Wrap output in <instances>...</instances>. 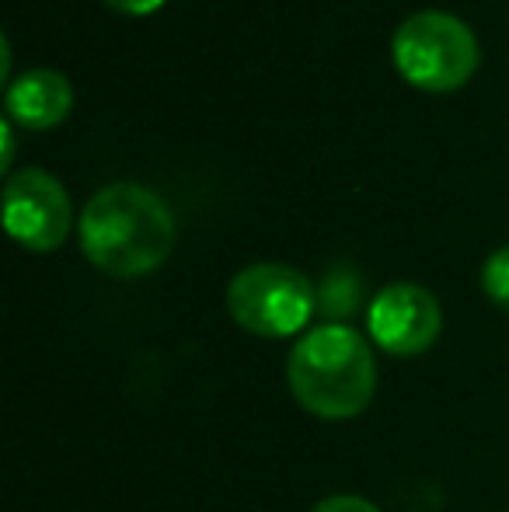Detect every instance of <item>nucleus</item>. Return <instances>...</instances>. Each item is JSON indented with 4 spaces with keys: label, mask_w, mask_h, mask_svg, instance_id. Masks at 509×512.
Wrapping results in <instances>:
<instances>
[{
    "label": "nucleus",
    "mask_w": 509,
    "mask_h": 512,
    "mask_svg": "<svg viewBox=\"0 0 509 512\" xmlns=\"http://www.w3.org/2000/svg\"><path fill=\"white\" fill-rule=\"evenodd\" d=\"M81 251L116 279L150 276L175 248V216L154 189L116 182L88 199L77 223Z\"/></svg>",
    "instance_id": "nucleus-1"
},
{
    "label": "nucleus",
    "mask_w": 509,
    "mask_h": 512,
    "mask_svg": "<svg viewBox=\"0 0 509 512\" xmlns=\"http://www.w3.org/2000/svg\"><path fill=\"white\" fill-rule=\"evenodd\" d=\"M286 380L297 405L318 418H356L374 401L377 363L370 342L349 324H321L293 345Z\"/></svg>",
    "instance_id": "nucleus-2"
},
{
    "label": "nucleus",
    "mask_w": 509,
    "mask_h": 512,
    "mask_svg": "<svg viewBox=\"0 0 509 512\" xmlns=\"http://www.w3.org/2000/svg\"><path fill=\"white\" fill-rule=\"evenodd\" d=\"M398 74L429 95H450L478 74L482 49L468 25L447 11H415L391 39Z\"/></svg>",
    "instance_id": "nucleus-3"
},
{
    "label": "nucleus",
    "mask_w": 509,
    "mask_h": 512,
    "mask_svg": "<svg viewBox=\"0 0 509 512\" xmlns=\"http://www.w3.org/2000/svg\"><path fill=\"white\" fill-rule=\"evenodd\" d=\"M318 297L311 279L283 262H258L241 269L227 286V310L258 338H286L307 328Z\"/></svg>",
    "instance_id": "nucleus-4"
},
{
    "label": "nucleus",
    "mask_w": 509,
    "mask_h": 512,
    "mask_svg": "<svg viewBox=\"0 0 509 512\" xmlns=\"http://www.w3.org/2000/svg\"><path fill=\"white\" fill-rule=\"evenodd\" d=\"M74 206L60 178L42 168H25L4 185V227L21 248L56 251L70 234Z\"/></svg>",
    "instance_id": "nucleus-5"
},
{
    "label": "nucleus",
    "mask_w": 509,
    "mask_h": 512,
    "mask_svg": "<svg viewBox=\"0 0 509 512\" xmlns=\"http://www.w3.org/2000/svg\"><path fill=\"white\" fill-rule=\"evenodd\" d=\"M367 328L370 338L391 356H419L440 338V300L419 283H391L370 300Z\"/></svg>",
    "instance_id": "nucleus-6"
},
{
    "label": "nucleus",
    "mask_w": 509,
    "mask_h": 512,
    "mask_svg": "<svg viewBox=\"0 0 509 512\" xmlns=\"http://www.w3.org/2000/svg\"><path fill=\"white\" fill-rule=\"evenodd\" d=\"M70 108H74V88L60 70H28L18 81L7 84L4 115L28 133L60 126Z\"/></svg>",
    "instance_id": "nucleus-7"
},
{
    "label": "nucleus",
    "mask_w": 509,
    "mask_h": 512,
    "mask_svg": "<svg viewBox=\"0 0 509 512\" xmlns=\"http://www.w3.org/2000/svg\"><path fill=\"white\" fill-rule=\"evenodd\" d=\"M482 290L496 307L509 310V248H499L496 255H489L482 269Z\"/></svg>",
    "instance_id": "nucleus-8"
},
{
    "label": "nucleus",
    "mask_w": 509,
    "mask_h": 512,
    "mask_svg": "<svg viewBox=\"0 0 509 512\" xmlns=\"http://www.w3.org/2000/svg\"><path fill=\"white\" fill-rule=\"evenodd\" d=\"M346 279V272H328L325 279V290H321V310L325 314H346V310L356 307V297H360V290H356V283L349 279V283H342Z\"/></svg>",
    "instance_id": "nucleus-9"
},
{
    "label": "nucleus",
    "mask_w": 509,
    "mask_h": 512,
    "mask_svg": "<svg viewBox=\"0 0 509 512\" xmlns=\"http://www.w3.org/2000/svg\"><path fill=\"white\" fill-rule=\"evenodd\" d=\"M311 512H381L374 502L360 499V495H332V499H321Z\"/></svg>",
    "instance_id": "nucleus-10"
},
{
    "label": "nucleus",
    "mask_w": 509,
    "mask_h": 512,
    "mask_svg": "<svg viewBox=\"0 0 509 512\" xmlns=\"http://www.w3.org/2000/svg\"><path fill=\"white\" fill-rule=\"evenodd\" d=\"M105 7H112L116 14H129V18H143V14L161 11L168 0H102Z\"/></svg>",
    "instance_id": "nucleus-11"
},
{
    "label": "nucleus",
    "mask_w": 509,
    "mask_h": 512,
    "mask_svg": "<svg viewBox=\"0 0 509 512\" xmlns=\"http://www.w3.org/2000/svg\"><path fill=\"white\" fill-rule=\"evenodd\" d=\"M0 136H4V157H0V171L11 168L14 161V122L4 115V122H0Z\"/></svg>",
    "instance_id": "nucleus-12"
},
{
    "label": "nucleus",
    "mask_w": 509,
    "mask_h": 512,
    "mask_svg": "<svg viewBox=\"0 0 509 512\" xmlns=\"http://www.w3.org/2000/svg\"><path fill=\"white\" fill-rule=\"evenodd\" d=\"M0 53H4V81L11 77V46H7V39H0Z\"/></svg>",
    "instance_id": "nucleus-13"
}]
</instances>
